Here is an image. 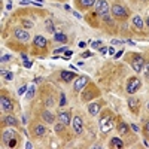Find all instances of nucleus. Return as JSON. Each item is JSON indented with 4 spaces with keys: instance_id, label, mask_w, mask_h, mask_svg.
<instances>
[{
    "instance_id": "nucleus-1",
    "label": "nucleus",
    "mask_w": 149,
    "mask_h": 149,
    "mask_svg": "<svg viewBox=\"0 0 149 149\" xmlns=\"http://www.w3.org/2000/svg\"><path fill=\"white\" fill-rule=\"evenodd\" d=\"M109 10H110V8H109V5H107L106 0H97V2H95V12H97L100 17L107 15Z\"/></svg>"
},
{
    "instance_id": "nucleus-2",
    "label": "nucleus",
    "mask_w": 149,
    "mask_h": 149,
    "mask_svg": "<svg viewBox=\"0 0 149 149\" xmlns=\"http://www.w3.org/2000/svg\"><path fill=\"white\" fill-rule=\"evenodd\" d=\"M140 86H142V82L137 78H131L128 81V84H127V93L128 94H136Z\"/></svg>"
},
{
    "instance_id": "nucleus-3",
    "label": "nucleus",
    "mask_w": 149,
    "mask_h": 149,
    "mask_svg": "<svg viewBox=\"0 0 149 149\" xmlns=\"http://www.w3.org/2000/svg\"><path fill=\"white\" fill-rule=\"evenodd\" d=\"M131 67H133V70L134 72H142L143 70V67H145V60H143V57H140V55H134V58L131 60Z\"/></svg>"
},
{
    "instance_id": "nucleus-4",
    "label": "nucleus",
    "mask_w": 149,
    "mask_h": 149,
    "mask_svg": "<svg viewBox=\"0 0 149 149\" xmlns=\"http://www.w3.org/2000/svg\"><path fill=\"white\" fill-rule=\"evenodd\" d=\"M112 14H113L116 18H127V15H128V12H127V9L124 8V6H121V5H113L112 6Z\"/></svg>"
},
{
    "instance_id": "nucleus-5",
    "label": "nucleus",
    "mask_w": 149,
    "mask_h": 149,
    "mask_svg": "<svg viewBox=\"0 0 149 149\" xmlns=\"http://www.w3.org/2000/svg\"><path fill=\"white\" fill-rule=\"evenodd\" d=\"M88 82H90L88 76H79V78L76 79V82H74V85H73V90H74V91H81L84 86L88 85Z\"/></svg>"
},
{
    "instance_id": "nucleus-6",
    "label": "nucleus",
    "mask_w": 149,
    "mask_h": 149,
    "mask_svg": "<svg viewBox=\"0 0 149 149\" xmlns=\"http://www.w3.org/2000/svg\"><path fill=\"white\" fill-rule=\"evenodd\" d=\"M100 127H102V131H109L112 127H113V122H112V118H110V115H106L104 118H102L100 119Z\"/></svg>"
},
{
    "instance_id": "nucleus-7",
    "label": "nucleus",
    "mask_w": 149,
    "mask_h": 149,
    "mask_svg": "<svg viewBox=\"0 0 149 149\" xmlns=\"http://www.w3.org/2000/svg\"><path fill=\"white\" fill-rule=\"evenodd\" d=\"M15 136H17L15 130H12V128H6V130L3 131L2 140H3V143H9L12 139H15Z\"/></svg>"
},
{
    "instance_id": "nucleus-8",
    "label": "nucleus",
    "mask_w": 149,
    "mask_h": 149,
    "mask_svg": "<svg viewBox=\"0 0 149 149\" xmlns=\"http://www.w3.org/2000/svg\"><path fill=\"white\" fill-rule=\"evenodd\" d=\"M0 107H2L3 112H10L12 110V103H10V100H9L6 95L0 97Z\"/></svg>"
},
{
    "instance_id": "nucleus-9",
    "label": "nucleus",
    "mask_w": 149,
    "mask_h": 149,
    "mask_svg": "<svg viewBox=\"0 0 149 149\" xmlns=\"http://www.w3.org/2000/svg\"><path fill=\"white\" fill-rule=\"evenodd\" d=\"M72 122H73V128H74V131H76L78 134H79V133H82V130H84L82 118H81V116H74V118L72 119Z\"/></svg>"
},
{
    "instance_id": "nucleus-10",
    "label": "nucleus",
    "mask_w": 149,
    "mask_h": 149,
    "mask_svg": "<svg viewBox=\"0 0 149 149\" xmlns=\"http://www.w3.org/2000/svg\"><path fill=\"white\" fill-rule=\"evenodd\" d=\"M46 43H48V40L45 39L43 36H40V34H37V36H34V40H33V45H34L36 48H45V46H46Z\"/></svg>"
},
{
    "instance_id": "nucleus-11",
    "label": "nucleus",
    "mask_w": 149,
    "mask_h": 149,
    "mask_svg": "<svg viewBox=\"0 0 149 149\" xmlns=\"http://www.w3.org/2000/svg\"><path fill=\"white\" fill-rule=\"evenodd\" d=\"M15 37H17L18 40H29L30 34H29V31H27V30L17 29V30H15Z\"/></svg>"
},
{
    "instance_id": "nucleus-12",
    "label": "nucleus",
    "mask_w": 149,
    "mask_h": 149,
    "mask_svg": "<svg viewBox=\"0 0 149 149\" xmlns=\"http://www.w3.org/2000/svg\"><path fill=\"white\" fill-rule=\"evenodd\" d=\"M57 119L61 122V124H64V125H69V124H70V113H69V112H61V113L57 116Z\"/></svg>"
},
{
    "instance_id": "nucleus-13",
    "label": "nucleus",
    "mask_w": 149,
    "mask_h": 149,
    "mask_svg": "<svg viewBox=\"0 0 149 149\" xmlns=\"http://www.w3.org/2000/svg\"><path fill=\"white\" fill-rule=\"evenodd\" d=\"M42 119H45V122H48V124H52L54 122V115L49 110H43L42 112Z\"/></svg>"
},
{
    "instance_id": "nucleus-14",
    "label": "nucleus",
    "mask_w": 149,
    "mask_h": 149,
    "mask_svg": "<svg viewBox=\"0 0 149 149\" xmlns=\"http://www.w3.org/2000/svg\"><path fill=\"white\" fill-rule=\"evenodd\" d=\"M88 112H90V115L95 116V115L98 113V112H100V104H98V103H93V104H90Z\"/></svg>"
},
{
    "instance_id": "nucleus-15",
    "label": "nucleus",
    "mask_w": 149,
    "mask_h": 149,
    "mask_svg": "<svg viewBox=\"0 0 149 149\" xmlns=\"http://www.w3.org/2000/svg\"><path fill=\"white\" fill-rule=\"evenodd\" d=\"M61 79H63V81H66V82H70L72 79H74V73H72V72H67V70L61 72Z\"/></svg>"
},
{
    "instance_id": "nucleus-16",
    "label": "nucleus",
    "mask_w": 149,
    "mask_h": 149,
    "mask_svg": "<svg viewBox=\"0 0 149 149\" xmlns=\"http://www.w3.org/2000/svg\"><path fill=\"white\" fill-rule=\"evenodd\" d=\"M133 24H134V27L137 29V30H142V29H143V19H142L139 15L133 18Z\"/></svg>"
},
{
    "instance_id": "nucleus-17",
    "label": "nucleus",
    "mask_w": 149,
    "mask_h": 149,
    "mask_svg": "<svg viewBox=\"0 0 149 149\" xmlns=\"http://www.w3.org/2000/svg\"><path fill=\"white\" fill-rule=\"evenodd\" d=\"M128 106H130V109H131L133 112H136V110L139 109V102L136 100V98L130 97V98H128Z\"/></svg>"
},
{
    "instance_id": "nucleus-18",
    "label": "nucleus",
    "mask_w": 149,
    "mask_h": 149,
    "mask_svg": "<svg viewBox=\"0 0 149 149\" xmlns=\"http://www.w3.org/2000/svg\"><path fill=\"white\" fill-rule=\"evenodd\" d=\"M54 40H57V42H67V36L64 33H55L54 34Z\"/></svg>"
},
{
    "instance_id": "nucleus-19",
    "label": "nucleus",
    "mask_w": 149,
    "mask_h": 149,
    "mask_svg": "<svg viewBox=\"0 0 149 149\" xmlns=\"http://www.w3.org/2000/svg\"><path fill=\"white\" fill-rule=\"evenodd\" d=\"M45 131H46V128H45L43 125H36V127H34V134L37 136V137L43 136V134H45Z\"/></svg>"
},
{
    "instance_id": "nucleus-20",
    "label": "nucleus",
    "mask_w": 149,
    "mask_h": 149,
    "mask_svg": "<svg viewBox=\"0 0 149 149\" xmlns=\"http://www.w3.org/2000/svg\"><path fill=\"white\" fill-rule=\"evenodd\" d=\"M78 2L81 3V6H82V8H90V6L95 5L97 0H78Z\"/></svg>"
},
{
    "instance_id": "nucleus-21",
    "label": "nucleus",
    "mask_w": 149,
    "mask_h": 149,
    "mask_svg": "<svg viewBox=\"0 0 149 149\" xmlns=\"http://www.w3.org/2000/svg\"><path fill=\"white\" fill-rule=\"evenodd\" d=\"M118 131H119L121 134L128 133V125H127L125 122H119V125H118Z\"/></svg>"
},
{
    "instance_id": "nucleus-22",
    "label": "nucleus",
    "mask_w": 149,
    "mask_h": 149,
    "mask_svg": "<svg viewBox=\"0 0 149 149\" xmlns=\"http://www.w3.org/2000/svg\"><path fill=\"white\" fill-rule=\"evenodd\" d=\"M5 122H6V124H9V125H17V124H18L17 118H15V116H10V115L5 118Z\"/></svg>"
},
{
    "instance_id": "nucleus-23",
    "label": "nucleus",
    "mask_w": 149,
    "mask_h": 149,
    "mask_svg": "<svg viewBox=\"0 0 149 149\" xmlns=\"http://www.w3.org/2000/svg\"><path fill=\"white\" fill-rule=\"evenodd\" d=\"M110 143H112V146H115V148H122V146H124L122 140L118 139V137H113V139L110 140Z\"/></svg>"
},
{
    "instance_id": "nucleus-24",
    "label": "nucleus",
    "mask_w": 149,
    "mask_h": 149,
    "mask_svg": "<svg viewBox=\"0 0 149 149\" xmlns=\"http://www.w3.org/2000/svg\"><path fill=\"white\" fill-rule=\"evenodd\" d=\"M46 30H48L49 33H54V26H52V21H51V19L46 21Z\"/></svg>"
},
{
    "instance_id": "nucleus-25",
    "label": "nucleus",
    "mask_w": 149,
    "mask_h": 149,
    "mask_svg": "<svg viewBox=\"0 0 149 149\" xmlns=\"http://www.w3.org/2000/svg\"><path fill=\"white\" fill-rule=\"evenodd\" d=\"M33 95H34V86L31 85V86H30V88L27 90V94H26V97H27V98H31Z\"/></svg>"
},
{
    "instance_id": "nucleus-26",
    "label": "nucleus",
    "mask_w": 149,
    "mask_h": 149,
    "mask_svg": "<svg viewBox=\"0 0 149 149\" xmlns=\"http://www.w3.org/2000/svg\"><path fill=\"white\" fill-rule=\"evenodd\" d=\"M143 73H145V78L149 81V63H145V72Z\"/></svg>"
},
{
    "instance_id": "nucleus-27",
    "label": "nucleus",
    "mask_w": 149,
    "mask_h": 149,
    "mask_svg": "<svg viewBox=\"0 0 149 149\" xmlns=\"http://www.w3.org/2000/svg\"><path fill=\"white\" fill-rule=\"evenodd\" d=\"M22 24H24V27H26V29H31L33 27V22L31 21H27V19H24Z\"/></svg>"
},
{
    "instance_id": "nucleus-28",
    "label": "nucleus",
    "mask_w": 149,
    "mask_h": 149,
    "mask_svg": "<svg viewBox=\"0 0 149 149\" xmlns=\"http://www.w3.org/2000/svg\"><path fill=\"white\" fill-rule=\"evenodd\" d=\"M91 46H93V48H95V49H100V48H102V42H100V40L93 42V43H91Z\"/></svg>"
},
{
    "instance_id": "nucleus-29",
    "label": "nucleus",
    "mask_w": 149,
    "mask_h": 149,
    "mask_svg": "<svg viewBox=\"0 0 149 149\" xmlns=\"http://www.w3.org/2000/svg\"><path fill=\"white\" fill-rule=\"evenodd\" d=\"M27 90H29V88H27V85H22V86H21V88L18 90V94H19V95H22V94H24V93H26Z\"/></svg>"
},
{
    "instance_id": "nucleus-30",
    "label": "nucleus",
    "mask_w": 149,
    "mask_h": 149,
    "mask_svg": "<svg viewBox=\"0 0 149 149\" xmlns=\"http://www.w3.org/2000/svg\"><path fill=\"white\" fill-rule=\"evenodd\" d=\"M9 60H10V55H9V54L2 55V63H6V61H9Z\"/></svg>"
},
{
    "instance_id": "nucleus-31",
    "label": "nucleus",
    "mask_w": 149,
    "mask_h": 149,
    "mask_svg": "<svg viewBox=\"0 0 149 149\" xmlns=\"http://www.w3.org/2000/svg\"><path fill=\"white\" fill-rule=\"evenodd\" d=\"M112 45H121V43H124V40H118V39H112V42H110Z\"/></svg>"
},
{
    "instance_id": "nucleus-32",
    "label": "nucleus",
    "mask_w": 149,
    "mask_h": 149,
    "mask_svg": "<svg viewBox=\"0 0 149 149\" xmlns=\"http://www.w3.org/2000/svg\"><path fill=\"white\" fill-rule=\"evenodd\" d=\"M63 127H64V124H61V122H60L58 125H55V131H58V133H60L61 130H63Z\"/></svg>"
},
{
    "instance_id": "nucleus-33",
    "label": "nucleus",
    "mask_w": 149,
    "mask_h": 149,
    "mask_svg": "<svg viewBox=\"0 0 149 149\" xmlns=\"http://www.w3.org/2000/svg\"><path fill=\"white\" fill-rule=\"evenodd\" d=\"M52 103H54V98H52V97H48V102H46V106L49 107V106H51Z\"/></svg>"
},
{
    "instance_id": "nucleus-34",
    "label": "nucleus",
    "mask_w": 149,
    "mask_h": 149,
    "mask_svg": "<svg viewBox=\"0 0 149 149\" xmlns=\"http://www.w3.org/2000/svg\"><path fill=\"white\" fill-rule=\"evenodd\" d=\"M5 78H6V79H8V81H10V79H12V78H14V74H12V73H10V72H8V73H6V74H5Z\"/></svg>"
},
{
    "instance_id": "nucleus-35",
    "label": "nucleus",
    "mask_w": 149,
    "mask_h": 149,
    "mask_svg": "<svg viewBox=\"0 0 149 149\" xmlns=\"http://www.w3.org/2000/svg\"><path fill=\"white\" fill-rule=\"evenodd\" d=\"M64 103H66V97H64V94H61V102H60V106H64Z\"/></svg>"
},
{
    "instance_id": "nucleus-36",
    "label": "nucleus",
    "mask_w": 149,
    "mask_h": 149,
    "mask_svg": "<svg viewBox=\"0 0 149 149\" xmlns=\"http://www.w3.org/2000/svg\"><path fill=\"white\" fill-rule=\"evenodd\" d=\"M15 143H17V140H15V139H12V140L9 142V146H10V148H14V146H15Z\"/></svg>"
},
{
    "instance_id": "nucleus-37",
    "label": "nucleus",
    "mask_w": 149,
    "mask_h": 149,
    "mask_svg": "<svg viewBox=\"0 0 149 149\" xmlns=\"http://www.w3.org/2000/svg\"><path fill=\"white\" fill-rule=\"evenodd\" d=\"M63 51H66V48H57V49H55V54H58V52H63Z\"/></svg>"
},
{
    "instance_id": "nucleus-38",
    "label": "nucleus",
    "mask_w": 149,
    "mask_h": 149,
    "mask_svg": "<svg viewBox=\"0 0 149 149\" xmlns=\"http://www.w3.org/2000/svg\"><path fill=\"white\" fill-rule=\"evenodd\" d=\"M107 52H109L110 55H113V54H115V48H109V49H107Z\"/></svg>"
},
{
    "instance_id": "nucleus-39",
    "label": "nucleus",
    "mask_w": 149,
    "mask_h": 149,
    "mask_svg": "<svg viewBox=\"0 0 149 149\" xmlns=\"http://www.w3.org/2000/svg\"><path fill=\"white\" fill-rule=\"evenodd\" d=\"M72 54H73L72 51H66V54H64V60H66V57H67V58H69V57H72Z\"/></svg>"
},
{
    "instance_id": "nucleus-40",
    "label": "nucleus",
    "mask_w": 149,
    "mask_h": 149,
    "mask_svg": "<svg viewBox=\"0 0 149 149\" xmlns=\"http://www.w3.org/2000/svg\"><path fill=\"white\" fill-rule=\"evenodd\" d=\"M86 57H91V52L86 51V52H84V54H82V58H86Z\"/></svg>"
},
{
    "instance_id": "nucleus-41",
    "label": "nucleus",
    "mask_w": 149,
    "mask_h": 149,
    "mask_svg": "<svg viewBox=\"0 0 149 149\" xmlns=\"http://www.w3.org/2000/svg\"><path fill=\"white\" fill-rule=\"evenodd\" d=\"M24 66H26V67H31V61H24Z\"/></svg>"
},
{
    "instance_id": "nucleus-42",
    "label": "nucleus",
    "mask_w": 149,
    "mask_h": 149,
    "mask_svg": "<svg viewBox=\"0 0 149 149\" xmlns=\"http://www.w3.org/2000/svg\"><path fill=\"white\" fill-rule=\"evenodd\" d=\"M131 128H133V130H134L136 133H137V131H139V127H137V125H136V124H131Z\"/></svg>"
},
{
    "instance_id": "nucleus-43",
    "label": "nucleus",
    "mask_w": 149,
    "mask_h": 149,
    "mask_svg": "<svg viewBox=\"0 0 149 149\" xmlns=\"http://www.w3.org/2000/svg\"><path fill=\"white\" fill-rule=\"evenodd\" d=\"M100 52H102V54H106V52H107V49H106L104 46H102V48H100Z\"/></svg>"
},
{
    "instance_id": "nucleus-44",
    "label": "nucleus",
    "mask_w": 149,
    "mask_h": 149,
    "mask_svg": "<svg viewBox=\"0 0 149 149\" xmlns=\"http://www.w3.org/2000/svg\"><path fill=\"white\" fill-rule=\"evenodd\" d=\"M26 148H27V149H31V148H33V145H31V143H30V142H29V143H27V145H26Z\"/></svg>"
},
{
    "instance_id": "nucleus-45",
    "label": "nucleus",
    "mask_w": 149,
    "mask_h": 149,
    "mask_svg": "<svg viewBox=\"0 0 149 149\" xmlns=\"http://www.w3.org/2000/svg\"><path fill=\"white\" fill-rule=\"evenodd\" d=\"M73 15L76 17V18H81V14H78V12H73Z\"/></svg>"
},
{
    "instance_id": "nucleus-46",
    "label": "nucleus",
    "mask_w": 149,
    "mask_h": 149,
    "mask_svg": "<svg viewBox=\"0 0 149 149\" xmlns=\"http://www.w3.org/2000/svg\"><path fill=\"white\" fill-rule=\"evenodd\" d=\"M6 9H8V10H10V9H12V5H10V3H8V5H6Z\"/></svg>"
},
{
    "instance_id": "nucleus-47",
    "label": "nucleus",
    "mask_w": 149,
    "mask_h": 149,
    "mask_svg": "<svg viewBox=\"0 0 149 149\" xmlns=\"http://www.w3.org/2000/svg\"><path fill=\"white\" fill-rule=\"evenodd\" d=\"M121 55H122V51H121V52H118V54H115V57H116V58H119Z\"/></svg>"
},
{
    "instance_id": "nucleus-48",
    "label": "nucleus",
    "mask_w": 149,
    "mask_h": 149,
    "mask_svg": "<svg viewBox=\"0 0 149 149\" xmlns=\"http://www.w3.org/2000/svg\"><path fill=\"white\" fill-rule=\"evenodd\" d=\"M146 133H148V134H149V122H148V124H146Z\"/></svg>"
},
{
    "instance_id": "nucleus-49",
    "label": "nucleus",
    "mask_w": 149,
    "mask_h": 149,
    "mask_svg": "<svg viewBox=\"0 0 149 149\" xmlns=\"http://www.w3.org/2000/svg\"><path fill=\"white\" fill-rule=\"evenodd\" d=\"M146 26H148V27H149V17H148V18H146Z\"/></svg>"
},
{
    "instance_id": "nucleus-50",
    "label": "nucleus",
    "mask_w": 149,
    "mask_h": 149,
    "mask_svg": "<svg viewBox=\"0 0 149 149\" xmlns=\"http://www.w3.org/2000/svg\"><path fill=\"white\" fill-rule=\"evenodd\" d=\"M148 110H149V103H148Z\"/></svg>"
}]
</instances>
